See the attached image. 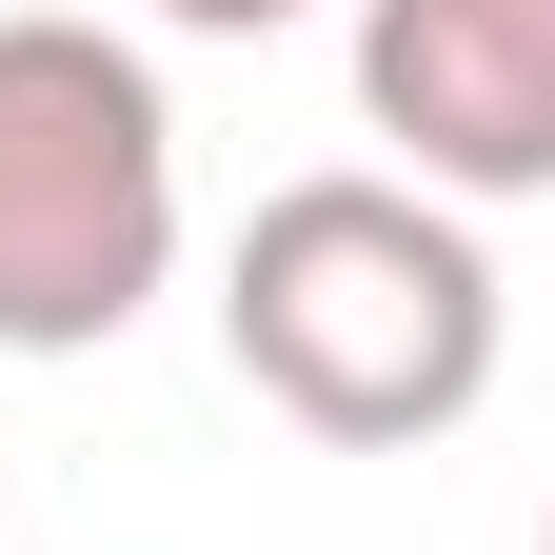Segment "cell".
<instances>
[{
	"label": "cell",
	"instance_id": "6da1fadb",
	"mask_svg": "<svg viewBox=\"0 0 555 555\" xmlns=\"http://www.w3.org/2000/svg\"><path fill=\"white\" fill-rule=\"evenodd\" d=\"M219 358L258 416H298L318 456H437L516 358L496 238L456 198H416L397 159H318L278 179L238 258H219Z\"/></svg>",
	"mask_w": 555,
	"mask_h": 555
},
{
	"label": "cell",
	"instance_id": "7a4b0ae2",
	"mask_svg": "<svg viewBox=\"0 0 555 555\" xmlns=\"http://www.w3.org/2000/svg\"><path fill=\"white\" fill-rule=\"evenodd\" d=\"M179 278V100L119 21H0V358H100Z\"/></svg>",
	"mask_w": 555,
	"mask_h": 555
},
{
	"label": "cell",
	"instance_id": "3957f363",
	"mask_svg": "<svg viewBox=\"0 0 555 555\" xmlns=\"http://www.w3.org/2000/svg\"><path fill=\"white\" fill-rule=\"evenodd\" d=\"M358 119L416 198H555V0H358Z\"/></svg>",
	"mask_w": 555,
	"mask_h": 555
},
{
	"label": "cell",
	"instance_id": "277c9868",
	"mask_svg": "<svg viewBox=\"0 0 555 555\" xmlns=\"http://www.w3.org/2000/svg\"><path fill=\"white\" fill-rule=\"evenodd\" d=\"M179 40H278V21H318V0H159Z\"/></svg>",
	"mask_w": 555,
	"mask_h": 555
},
{
	"label": "cell",
	"instance_id": "5b68a950",
	"mask_svg": "<svg viewBox=\"0 0 555 555\" xmlns=\"http://www.w3.org/2000/svg\"><path fill=\"white\" fill-rule=\"evenodd\" d=\"M535 555H555V516H535Z\"/></svg>",
	"mask_w": 555,
	"mask_h": 555
}]
</instances>
